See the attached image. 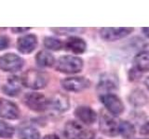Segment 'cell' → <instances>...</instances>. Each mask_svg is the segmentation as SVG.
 <instances>
[{
  "instance_id": "44dd1931",
  "label": "cell",
  "mask_w": 149,
  "mask_h": 139,
  "mask_svg": "<svg viewBox=\"0 0 149 139\" xmlns=\"http://www.w3.org/2000/svg\"><path fill=\"white\" fill-rule=\"evenodd\" d=\"M130 102L132 105L140 107L144 105L147 102V96L144 94V92L141 89H136L132 91L130 96Z\"/></svg>"
},
{
  "instance_id": "484cf974",
  "label": "cell",
  "mask_w": 149,
  "mask_h": 139,
  "mask_svg": "<svg viewBox=\"0 0 149 139\" xmlns=\"http://www.w3.org/2000/svg\"><path fill=\"white\" fill-rule=\"evenodd\" d=\"M30 28H26V27H16V28H11V31L14 34H23L27 31H29Z\"/></svg>"
},
{
  "instance_id": "4fadbf2b",
  "label": "cell",
  "mask_w": 149,
  "mask_h": 139,
  "mask_svg": "<svg viewBox=\"0 0 149 139\" xmlns=\"http://www.w3.org/2000/svg\"><path fill=\"white\" fill-rule=\"evenodd\" d=\"M74 115L76 117L85 124H92L96 122L97 114L90 107L87 106H80L74 110Z\"/></svg>"
},
{
  "instance_id": "7402d4cb",
  "label": "cell",
  "mask_w": 149,
  "mask_h": 139,
  "mask_svg": "<svg viewBox=\"0 0 149 139\" xmlns=\"http://www.w3.org/2000/svg\"><path fill=\"white\" fill-rule=\"evenodd\" d=\"M44 45L45 47H47L49 50L59 51L63 48V44L61 40L54 38V37H46L44 39Z\"/></svg>"
},
{
  "instance_id": "8fae6325",
  "label": "cell",
  "mask_w": 149,
  "mask_h": 139,
  "mask_svg": "<svg viewBox=\"0 0 149 139\" xmlns=\"http://www.w3.org/2000/svg\"><path fill=\"white\" fill-rule=\"evenodd\" d=\"M37 45V38L35 34L23 35L17 41V48L22 54H30Z\"/></svg>"
},
{
  "instance_id": "30bf717a",
  "label": "cell",
  "mask_w": 149,
  "mask_h": 139,
  "mask_svg": "<svg viewBox=\"0 0 149 139\" xmlns=\"http://www.w3.org/2000/svg\"><path fill=\"white\" fill-rule=\"evenodd\" d=\"M100 129L102 133L108 136H116L118 133V124L110 115L102 114L100 119Z\"/></svg>"
},
{
  "instance_id": "6da1fadb",
  "label": "cell",
  "mask_w": 149,
  "mask_h": 139,
  "mask_svg": "<svg viewBox=\"0 0 149 139\" xmlns=\"http://www.w3.org/2000/svg\"><path fill=\"white\" fill-rule=\"evenodd\" d=\"M22 85L34 90H40L47 85L49 78L47 74L36 70H28L21 78Z\"/></svg>"
},
{
  "instance_id": "52a82bcc",
  "label": "cell",
  "mask_w": 149,
  "mask_h": 139,
  "mask_svg": "<svg viewBox=\"0 0 149 139\" xmlns=\"http://www.w3.org/2000/svg\"><path fill=\"white\" fill-rule=\"evenodd\" d=\"M101 102L104 105L110 113L113 115H120L124 111V105L118 96L113 94H104L101 96Z\"/></svg>"
},
{
  "instance_id": "4316f807",
  "label": "cell",
  "mask_w": 149,
  "mask_h": 139,
  "mask_svg": "<svg viewBox=\"0 0 149 139\" xmlns=\"http://www.w3.org/2000/svg\"><path fill=\"white\" fill-rule=\"evenodd\" d=\"M140 133L143 136H149V122L144 123L143 126L141 127V130H140Z\"/></svg>"
},
{
  "instance_id": "5b68a950",
  "label": "cell",
  "mask_w": 149,
  "mask_h": 139,
  "mask_svg": "<svg viewBox=\"0 0 149 139\" xmlns=\"http://www.w3.org/2000/svg\"><path fill=\"white\" fill-rule=\"evenodd\" d=\"M23 100L28 108L36 112H41L49 108V99L40 93H27Z\"/></svg>"
},
{
  "instance_id": "277c9868",
  "label": "cell",
  "mask_w": 149,
  "mask_h": 139,
  "mask_svg": "<svg viewBox=\"0 0 149 139\" xmlns=\"http://www.w3.org/2000/svg\"><path fill=\"white\" fill-rule=\"evenodd\" d=\"M24 65L23 60L20 56L14 53H8L0 57V70L7 72H15L22 70Z\"/></svg>"
},
{
  "instance_id": "603a6c76",
  "label": "cell",
  "mask_w": 149,
  "mask_h": 139,
  "mask_svg": "<svg viewBox=\"0 0 149 139\" xmlns=\"http://www.w3.org/2000/svg\"><path fill=\"white\" fill-rule=\"evenodd\" d=\"M15 130L10 124L0 120V137L2 138H11L14 136Z\"/></svg>"
},
{
  "instance_id": "e0dca14e",
  "label": "cell",
  "mask_w": 149,
  "mask_h": 139,
  "mask_svg": "<svg viewBox=\"0 0 149 139\" xmlns=\"http://www.w3.org/2000/svg\"><path fill=\"white\" fill-rule=\"evenodd\" d=\"M134 66L140 72H149V50L142 51L135 56Z\"/></svg>"
},
{
  "instance_id": "5bb4252c",
  "label": "cell",
  "mask_w": 149,
  "mask_h": 139,
  "mask_svg": "<svg viewBox=\"0 0 149 139\" xmlns=\"http://www.w3.org/2000/svg\"><path fill=\"white\" fill-rule=\"evenodd\" d=\"M70 107V102L67 96L63 94H56L49 99V108L53 109L58 112H64Z\"/></svg>"
},
{
  "instance_id": "8992f818",
  "label": "cell",
  "mask_w": 149,
  "mask_h": 139,
  "mask_svg": "<svg viewBox=\"0 0 149 139\" xmlns=\"http://www.w3.org/2000/svg\"><path fill=\"white\" fill-rule=\"evenodd\" d=\"M63 89L70 92H81L90 87L91 82L85 77H68L61 82Z\"/></svg>"
},
{
  "instance_id": "9c48e42d",
  "label": "cell",
  "mask_w": 149,
  "mask_h": 139,
  "mask_svg": "<svg viewBox=\"0 0 149 139\" xmlns=\"http://www.w3.org/2000/svg\"><path fill=\"white\" fill-rule=\"evenodd\" d=\"M21 111L18 106L7 99H0V117L8 120H17L20 118Z\"/></svg>"
},
{
  "instance_id": "ffe728a7",
  "label": "cell",
  "mask_w": 149,
  "mask_h": 139,
  "mask_svg": "<svg viewBox=\"0 0 149 139\" xmlns=\"http://www.w3.org/2000/svg\"><path fill=\"white\" fill-rule=\"evenodd\" d=\"M118 132L125 139H130L135 134V128L128 120H122L118 124Z\"/></svg>"
},
{
  "instance_id": "d6986e66",
  "label": "cell",
  "mask_w": 149,
  "mask_h": 139,
  "mask_svg": "<svg viewBox=\"0 0 149 139\" xmlns=\"http://www.w3.org/2000/svg\"><path fill=\"white\" fill-rule=\"evenodd\" d=\"M20 139H39L40 133L32 125H23L18 131Z\"/></svg>"
},
{
  "instance_id": "ac0fdd59",
  "label": "cell",
  "mask_w": 149,
  "mask_h": 139,
  "mask_svg": "<svg viewBox=\"0 0 149 139\" xmlns=\"http://www.w3.org/2000/svg\"><path fill=\"white\" fill-rule=\"evenodd\" d=\"M36 61L37 65L42 68H49L53 66L55 63V58L48 51L42 50L36 56Z\"/></svg>"
},
{
  "instance_id": "f546056e",
  "label": "cell",
  "mask_w": 149,
  "mask_h": 139,
  "mask_svg": "<svg viewBox=\"0 0 149 139\" xmlns=\"http://www.w3.org/2000/svg\"><path fill=\"white\" fill-rule=\"evenodd\" d=\"M144 85H146V87L148 88V90H149V77H147L146 79V81H144Z\"/></svg>"
},
{
  "instance_id": "83f0119b",
  "label": "cell",
  "mask_w": 149,
  "mask_h": 139,
  "mask_svg": "<svg viewBox=\"0 0 149 139\" xmlns=\"http://www.w3.org/2000/svg\"><path fill=\"white\" fill-rule=\"evenodd\" d=\"M43 139H60V137L58 136H56V134H48Z\"/></svg>"
},
{
  "instance_id": "cb8c5ba5",
  "label": "cell",
  "mask_w": 149,
  "mask_h": 139,
  "mask_svg": "<svg viewBox=\"0 0 149 139\" xmlns=\"http://www.w3.org/2000/svg\"><path fill=\"white\" fill-rule=\"evenodd\" d=\"M51 31H53L57 34L65 35L69 34H74L77 32H83L84 29H80V28H53Z\"/></svg>"
},
{
  "instance_id": "3957f363",
  "label": "cell",
  "mask_w": 149,
  "mask_h": 139,
  "mask_svg": "<svg viewBox=\"0 0 149 139\" xmlns=\"http://www.w3.org/2000/svg\"><path fill=\"white\" fill-rule=\"evenodd\" d=\"M64 136L68 139H93L94 133L74 120H69L64 126Z\"/></svg>"
},
{
  "instance_id": "ba28073f",
  "label": "cell",
  "mask_w": 149,
  "mask_h": 139,
  "mask_svg": "<svg viewBox=\"0 0 149 139\" xmlns=\"http://www.w3.org/2000/svg\"><path fill=\"white\" fill-rule=\"evenodd\" d=\"M133 31V28H102L101 29V37L105 41H116L129 35Z\"/></svg>"
},
{
  "instance_id": "2e32d148",
  "label": "cell",
  "mask_w": 149,
  "mask_h": 139,
  "mask_svg": "<svg viewBox=\"0 0 149 139\" xmlns=\"http://www.w3.org/2000/svg\"><path fill=\"white\" fill-rule=\"evenodd\" d=\"M118 77L115 74L105 73L102 76H101L100 83L98 85V89L101 91H108L112 89H116L118 87Z\"/></svg>"
},
{
  "instance_id": "7a4b0ae2",
  "label": "cell",
  "mask_w": 149,
  "mask_h": 139,
  "mask_svg": "<svg viewBox=\"0 0 149 139\" xmlns=\"http://www.w3.org/2000/svg\"><path fill=\"white\" fill-rule=\"evenodd\" d=\"M55 68L58 72L67 74L80 72L83 68V60L74 56H63L56 62Z\"/></svg>"
},
{
  "instance_id": "4dcf8cb0",
  "label": "cell",
  "mask_w": 149,
  "mask_h": 139,
  "mask_svg": "<svg viewBox=\"0 0 149 139\" xmlns=\"http://www.w3.org/2000/svg\"><path fill=\"white\" fill-rule=\"evenodd\" d=\"M93 139H95V138H93ZM98 139H101V138H98Z\"/></svg>"
},
{
  "instance_id": "f1b7e54d",
  "label": "cell",
  "mask_w": 149,
  "mask_h": 139,
  "mask_svg": "<svg viewBox=\"0 0 149 139\" xmlns=\"http://www.w3.org/2000/svg\"><path fill=\"white\" fill-rule=\"evenodd\" d=\"M143 32H144V34H146L148 37V38H149V27L143 28Z\"/></svg>"
},
{
  "instance_id": "7c38bea8",
  "label": "cell",
  "mask_w": 149,
  "mask_h": 139,
  "mask_svg": "<svg viewBox=\"0 0 149 139\" xmlns=\"http://www.w3.org/2000/svg\"><path fill=\"white\" fill-rule=\"evenodd\" d=\"M22 80L17 76H10L8 78L7 82L1 87V91L5 95L9 96H15L19 95L22 90Z\"/></svg>"
},
{
  "instance_id": "9a60e30c",
  "label": "cell",
  "mask_w": 149,
  "mask_h": 139,
  "mask_svg": "<svg viewBox=\"0 0 149 139\" xmlns=\"http://www.w3.org/2000/svg\"><path fill=\"white\" fill-rule=\"evenodd\" d=\"M65 47L74 54H82L86 51L87 44L80 37L71 36L65 42Z\"/></svg>"
},
{
  "instance_id": "d4e9b609",
  "label": "cell",
  "mask_w": 149,
  "mask_h": 139,
  "mask_svg": "<svg viewBox=\"0 0 149 139\" xmlns=\"http://www.w3.org/2000/svg\"><path fill=\"white\" fill-rule=\"evenodd\" d=\"M9 44H10V41H9V38L6 35H0V51L7 49Z\"/></svg>"
}]
</instances>
